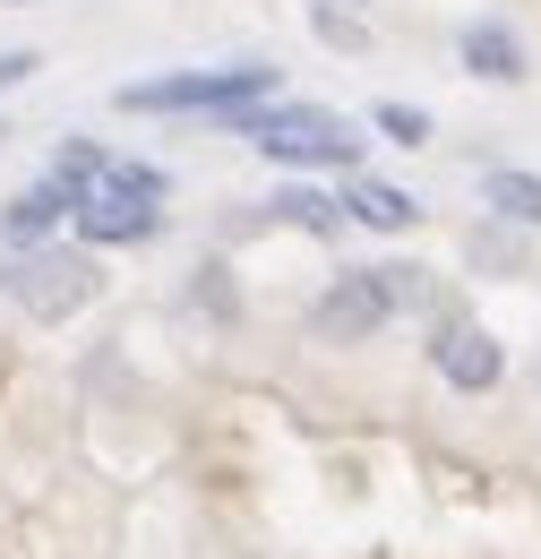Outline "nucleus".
<instances>
[{
	"label": "nucleus",
	"instance_id": "nucleus-13",
	"mask_svg": "<svg viewBox=\"0 0 541 559\" xmlns=\"http://www.w3.org/2000/svg\"><path fill=\"white\" fill-rule=\"evenodd\" d=\"M310 35H318V44H344V52H361V44H370V35H361V17H352L344 0H310Z\"/></svg>",
	"mask_w": 541,
	"mask_h": 559
},
{
	"label": "nucleus",
	"instance_id": "nucleus-8",
	"mask_svg": "<svg viewBox=\"0 0 541 559\" xmlns=\"http://www.w3.org/2000/svg\"><path fill=\"white\" fill-rule=\"evenodd\" d=\"M69 207H77V199H69L61 181L44 173V181H26V190L0 207V241H9V250H44V241L69 224Z\"/></svg>",
	"mask_w": 541,
	"mask_h": 559
},
{
	"label": "nucleus",
	"instance_id": "nucleus-16",
	"mask_svg": "<svg viewBox=\"0 0 541 559\" xmlns=\"http://www.w3.org/2000/svg\"><path fill=\"white\" fill-rule=\"evenodd\" d=\"M0 139H9V130H0Z\"/></svg>",
	"mask_w": 541,
	"mask_h": 559
},
{
	"label": "nucleus",
	"instance_id": "nucleus-17",
	"mask_svg": "<svg viewBox=\"0 0 541 559\" xmlns=\"http://www.w3.org/2000/svg\"><path fill=\"white\" fill-rule=\"evenodd\" d=\"M344 9H352V0H344Z\"/></svg>",
	"mask_w": 541,
	"mask_h": 559
},
{
	"label": "nucleus",
	"instance_id": "nucleus-15",
	"mask_svg": "<svg viewBox=\"0 0 541 559\" xmlns=\"http://www.w3.org/2000/svg\"><path fill=\"white\" fill-rule=\"evenodd\" d=\"M0 9H26V0H0Z\"/></svg>",
	"mask_w": 541,
	"mask_h": 559
},
{
	"label": "nucleus",
	"instance_id": "nucleus-2",
	"mask_svg": "<svg viewBox=\"0 0 541 559\" xmlns=\"http://www.w3.org/2000/svg\"><path fill=\"white\" fill-rule=\"evenodd\" d=\"M164 199H172V181H164L155 164L112 155V164L77 190L69 233H77L86 250H137V241H155V233H164Z\"/></svg>",
	"mask_w": 541,
	"mask_h": 559
},
{
	"label": "nucleus",
	"instance_id": "nucleus-10",
	"mask_svg": "<svg viewBox=\"0 0 541 559\" xmlns=\"http://www.w3.org/2000/svg\"><path fill=\"white\" fill-rule=\"evenodd\" d=\"M267 224H284V233H310V241H336V233L352 224V215H344V199H336V190H310V181H284V190L267 199Z\"/></svg>",
	"mask_w": 541,
	"mask_h": 559
},
{
	"label": "nucleus",
	"instance_id": "nucleus-12",
	"mask_svg": "<svg viewBox=\"0 0 541 559\" xmlns=\"http://www.w3.org/2000/svg\"><path fill=\"white\" fill-rule=\"evenodd\" d=\"M370 130L387 146H430L438 139V121H430V104H405V95H387V104H370Z\"/></svg>",
	"mask_w": 541,
	"mask_h": 559
},
{
	"label": "nucleus",
	"instance_id": "nucleus-3",
	"mask_svg": "<svg viewBox=\"0 0 541 559\" xmlns=\"http://www.w3.org/2000/svg\"><path fill=\"white\" fill-rule=\"evenodd\" d=\"M284 95V78L267 61H224V70H164V78H137L121 86L112 104L137 112V121H172V112H206V121H232V112H250V104H267Z\"/></svg>",
	"mask_w": 541,
	"mask_h": 559
},
{
	"label": "nucleus",
	"instance_id": "nucleus-4",
	"mask_svg": "<svg viewBox=\"0 0 541 559\" xmlns=\"http://www.w3.org/2000/svg\"><path fill=\"white\" fill-rule=\"evenodd\" d=\"M430 284H421V267H344L318 301H310V336L318 345H370L396 310H412Z\"/></svg>",
	"mask_w": 541,
	"mask_h": 559
},
{
	"label": "nucleus",
	"instance_id": "nucleus-7",
	"mask_svg": "<svg viewBox=\"0 0 541 559\" xmlns=\"http://www.w3.org/2000/svg\"><path fill=\"white\" fill-rule=\"evenodd\" d=\"M456 61H465V78H481V86H525V78H533V52H525V35H516L507 17H473V26L456 35Z\"/></svg>",
	"mask_w": 541,
	"mask_h": 559
},
{
	"label": "nucleus",
	"instance_id": "nucleus-9",
	"mask_svg": "<svg viewBox=\"0 0 541 559\" xmlns=\"http://www.w3.org/2000/svg\"><path fill=\"white\" fill-rule=\"evenodd\" d=\"M344 215L361 224V233H412L421 224V199L412 190H396V181H378V173H344Z\"/></svg>",
	"mask_w": 541,
	"mask_h": 559
},
{
	"label": "nucleus",
	"instance_id": "nucleus-1",
	"mask_svg": "<svg viewBox=\"0 0 541 559\" xmlns=\"http://www.w3.org/2000/svg\"><path fill=\"white\" fill-rule=\"evenodd\" d=\"M232 139H250V155H267L284 173H361V121L336 112V104H292V95H267L250 112L224 121Z\"/></svg>",
	"mask_w": 541,
	"mask_h": 559
},
{
	"label": "nucleus",
	"instance_id": "nucleus-5",
	"mask_svg": "<svg viewBox=\"0 0 541 559\" xmlns=\"http://www.w3.org/2000/svg\"><path fill=\"white\" fill-rule=\"evenodd\" d=\"M95 250L77 241V250H26V267H9V293L26 301V319H69V310H86L95 301Z\"/></svg>",
	"mask_w": 541,
	"mask_h": 559
},
{
	"label": "nucleus",
	"instance_id": "nucleus-6",
	"mask_svg": "<svg viewBox=\"0 0 541 559\" xmlns=\"http://www.w3.org/2000/svg\"><path fill=\"white\" fill-rule=\"evenodd\" d=\"M430 370L456 388V396H490L498 379H507V345L481 328V319H465V310H447L438 328H430Z\"/></svg>",
	"mask_w": 541,
	"mask_h": 559
},
{
	"label": "nucleus",
	"instance_id": "nucleus-14",
	"mask_svg": "<svg viewBox=\"0 0 541 559\" xmlns=\"http://www.w3.org/2000/svg\"><path fill=\"white\" fill-rule=\"evenodd\" d=\"M35 70H44V61H35L26 44H9V52H0V95H9V86H26Z\"/></svg>",
	"mask_w": 541,
	"mask_h": 559
},
{
	"label": "nucleus",
	"instance_id": "nucleus-11",
	"mask_svg": "<svg viewBox=\"0 0 541 559\" xmlns=\"http://www.w3.org/2000/svg\"><path fill=\"white\" fill-rule=\"evenodd\" d=\"M481 207L498 215V224H516V233H541V173L490 164V173H481Z\"/></svg>",
	"mask_w": 541,
	"mask_h": 559
}]
</instances>
